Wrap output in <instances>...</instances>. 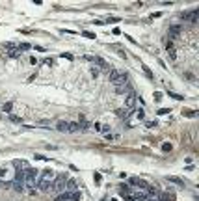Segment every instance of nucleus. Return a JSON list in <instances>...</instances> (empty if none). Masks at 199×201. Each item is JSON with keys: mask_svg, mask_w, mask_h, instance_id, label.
Listing matches in <instances>:
<instances>
[{"mask_svg": "<svg viewBox=\"0 0 199 201\" xmlns=\"http://www.w3.org/2000/svg\"><path fill=\"white\" fill-rule=\"evenodd\" d=\"M110 82L114 84V86H125V84H129V77H127V73H123V71L112 69L110 71Z\"/></svg>", "mask_w": 199, "mask_h": 201, "instance_id": "nucleus-1", "label": "nucleus"}, {"mask_svg": "<svg viewBox=\"0 0 199 201\" xmlns=\"http://www.w3.org/2000/svg\"><path fill=\"white\" fill-rule=\"evenodd\" d=\"M82 197V194L76 190V192H62L58 197H54V201H78Z\"/></svg>", "mask_w": 199, "mask_h": 201, "instance_id": "nucleus-2", "label": "nucleus"}, {"mask_svg": "<svg viewBox=\"0 0 199 201\" xmlns=\"http://www.w3.org/2000/svg\"><path fill=\"white\" fill-rule=\"evenodd\" d=\"M35 177H37V169L35 168H24V183L28 186H34L35 184Z\"/></svg>", "mask_w": 199, "mask_h": 201, "instance_id": "nucleus-3", "label": "nucleus"}, {"mask_svg": "<svg viewBox=\"0 0 199 201\" xmlns=\"http://www.w3.org/2000/svg\"><path fill=\"white\" fill-rule=\"evenodd\" d=\"M4 52H6L8 56H19L21 50H19V47L15 43H8V45H4Z\"/></svg>", "mask_w": 199, "mask_h": 201, "instance_id": "nucleus-4", "label": "nucleus"}, {"mask_svg": "<svg viewBox=\"0 0 199 201\" xmlns=\"http://www.w3.org/2000/svg\"><path fill=\"white\" fill-rule=\"evenodd\" d=\"M136 100H138V97H136V93H134V91L127 93V99H125V108H127V110H134Z\"/></svg>", "mask_w": 199, "mask_h": 201, "instance_id": "nucleus-5", "label": "nucleus"}, {"mask_svg": "<svg viewBox=\"0 0 199 201\" xmlns=\"http://www.w3.org/2000/svg\"><path fill=\"white\" fill-rule=\"evenodd\" d=\"M130 184H132V186H136V188H147V186H149L143 179H138V177H132L130 179Z\"/></svg>", "mask_w": 199, "mask_h": 201, "instance_id": "nucleus-6", "label": "nucleus"}, {"mask_svg": "<svg viewBox=\"0 0 199 201\" xmlns=\"http://www.w3.org/2000/svg\"><path fill=\"white\" fill-rule=\"evenodd\" d=\"M182 19H186V21H190V22H195L197 21V9H193L190 13H182Z\"/></svg>", "mask_w": 199, "mask_h": 201, "instance_id": "nucleus-7", "label": "nucleus"}, {"mask_svg": "<svg viewBox=\"0 0 199 201\" xmlns=\"http://www.w3.org/2000/svg\"><path fill=\"white\" fill-rule=\"evenodd\" d=\"M37 186H39V190H43V192H47V190H50V188H52V184L49 183V179H41V181L37 183Z\"/></svg>", "mask_w": 199, "mask_h": 201, "instance_id": "nucleus-8", "label": "nucleus"}, {"mask_svg": "<svg viewBox=\"0 0 199 201\" xmlns=\"http://www.w3.org/2000/svg\"><path fill=\"white\" fill-rule=\"evenodd\" d=\"M166 50H167V54L171 56V60H175V58H177V54H175V47H173V41H169V39H167V43H166Z\"/></svg>", "mask_w": 199, "mask_h": 201, "instance_id": "nucleus-9", "label": "nucleus"}, {"mask_svg": "<svg viewBox=\"0 0 199 201\" xmlns=\"http://www.w3.org/2000/svg\"><path fill=\"white\" fill-rule=\"evenodd\" d=\"M63 186H65V175H58V179H56V184H52V188L62 190Z\"/></svg>", "mask_w": 199, "mask_h": 201, "instance_id": "nucleus-10", "label": "nucleus"}, {"mask_svg": "<svg viewBox=\"0 0 199 201\" xmlns=\"http://www.w3.org/2000/svg\"><path fill=\"white\" fill-rule=\"evenodd\" d=\"M13 183H19V184H23V183H24V171H23L21 168H19V169H17V173H15Z\"/></svg>", "mask_w": 199, "mask_h": 201, "instance_id": "nucleus-11", "label": "nucleus"}, {"mask_svg": "<svg viewBox=\"0 0 199 201\" xmlns=\"http://www.w3.org/2000/svg\"><path fill=\"white\" fill-rule=\"evenodd\" d=\"M56 129H58L60 132H69V121H58Z\"/></svg>", "mask_w": 199, "mask_h": 201, "instance_id": "nucleus-12", "label": "nucleus"}, {"mask_svg": "<svg viewBox=\"0 0 199 201\" xmlns=\"http://www.w3.org/2000/svg\"><path fill=\"white\" fill-rule=\"evenodd\" d=\"M167 34H169V37H171V39L179 37V34H181V26H171V28H169V32H167ZM171 39H169V41H171Z\"/></svg>", "mask_w": 199, "mask_h": 201, "instance_id": "nucleus-13", "label": "nucleus"}, {"mask_svg": "<svg viewBox=\"0 0 199 201\" xmlns=\"http://www.w3.org/2000/svg\"><path fill=\"white\" fill-rule=\"evenodd\" d=\"M160 201H175V195H173V192H164L160 194Z\"/></svg>", "mask_w": 199, "mask_h": 201, "instance_id": "nucleus-14", "label": "nucleus"}, {"mask_svg": "<svg viewBox=\"0 0 199 201\" xmlns=\"http://www.w3.org/2000/svg\"><path fill=\"white\" fill-rule=\"evenodd\" d=\"M166 179L169 181V183H175V184H179V186H184V181H182V179H179V177H173V175H167Z\"/></svg>", "mask_w": 199, "mask_h": 201, "instance_id": "nucleus-15", "label": "nucleus"}, {"mask_svg": "<svg viewBox=\"0 0 199 201\" xmlns=\"http://www.w3.org/2000/svg\"><path fill=\"white\" fill-rule=\"evenodd\" d=\"M141 69H143V73H145V77H147V78H151V80L155 78V74H153V71H151L149 67H147L145 63H141Z\"/></svg>", "mask_w": 199, "mask_h": 201, "instance_id": "nucleus-16", "label": "nucleus"}, {"mask_svg": "<svg viewBox=\"0 0 199 201\" xmlns=\"http://www.w3.org/2000/svg\"><path fill=\"white\" fill-rule=\"evenodd\" d=\"M67 188H69L67 192H76V181L75 179H69L67 181Z\"/></svg>", "mask_w": 199, "mask_h": 201, "instance_id": "nucleus-17", "label": "nucleus"}, {"mask_svg": "<svg viewBox=\"0 0 199 201\" xmlns=\"http://www.w3.org/2000/svg\"><path fill=\"white\" fill-rule=\"evenodd\" d=\"M127 89H129V84H125V86H115V93L117 95H125Z\"/></svg>", "mask_w": 199, "mask_h": 201, "instance_id": "nucleus-18", "label": "nucleus"}, {"mask_svg": "<svg viewBox=\"0 0 199 201\" xmlns=\"http://www.w3.org/2000/svg\"><path fill=\"white\" fill-rule=\"evenodd\" d=\"M0 110H4V112H8L9 115H11V110H13V103H6V104H2V108Z\"/></svg>", "mask_w": 199, "mask_h": 201, "instance_id": "nucleus-19", "label": "nucleus"}, {"mask_svg": "<svg viewBox=\"0 0 199 201\" xmlns=\"http://www.w3.org/2000/svg\"><path fill=\"white\" fill-rule=\"evenodd\" d=\"M80 127H78V123H73V121H69V132H78Z\"/></svg>", "mask_w": 199, "mask_h": 201, "instance_id": "nucleus-20", "label": "nucleus"}, {"mask_svg": "<svg viewBox=\"0 0 199 201\" xmlns=\"http://www.w3.org/2000/svg\"><path fill=\"white\" fill-rule=\"evenodd\" d=\"M95 63L99 65V67H103V69H106V62H104V60L101 58V56H95Z\"/></svg>", "mask_w": 199, "mask_h": 201, "instance_id": "nucleus-21", "label": "nucleus"}, {"mask_svg": "<svg viewBox=\"0 0 199 201\" xmlns=\"http://www.w3.org/2000/svg\"><path fill=\"white\" fill-rule=\"evenodd\" d=\"M182 115L184 117H195L197 112H193V110H182Z\"/></svg>", "mask_w": 199, "mask_h": 201, "instance_id": "nucleus-22", "label": "nucleus"}, {"mask_svg": "<svg viewBox=\"0 0 199 201\" xmlns=\"http://www.w3.org/2000/svg\"><path fill=\"white\" fill-rule=\"evenodd\" d=\"M171 149H173V145H171V143H167V142L162 143V151H164V153H169Z\"/></svg>", "mask_w": 199, "mask_h": 201, "instance_id": "nucleus-23", "label": "nucleus"}, {"mask_svg": "<svg viewBox=\"0 0 199 201\" xmlns=\"http://www.w3.org/2000/svg\"><path fill=\"white\" fill-rule=\"evenodd\" d=\"M78 127H80V130H86V129H89V121H86V119H82V121L78 123Z\"/></svg>", "mask_w": 199, "mask_h": 201, "instance_id": "nucleus-24", "label": "nucleus"}, {"mask_svg": "<svg viewBox=\"0 0 199 201\" xmlns=\"http://www.w3.org/2000/svg\"><path fill=\"white\" fill-rule=\"evenodd\" d=\"M169 97H171V99H175V100H182V99H184L182 95H179V93H173V91H169Z\"/></svg>", "mask_w": 199, "mask_h": 201, "instance_id": "nucleus-25", "label": "nucleus"}, {"mask_svg": "<svg viewBox=\"0 0 199 201\" xmlns=\"http://www.w3.org/2000/svg\"><path fill=\"white\" fill-rule=\"evenodd\" d=\"M17 47H19V50H21V52H24V50L30 48V45H28V43H21V45H17Z\"/></svg>", "mask_w": 199, "mask_h": 201, "instance_id": "nucleus-26", "label": "nucleus"}, {"mask_svg": "<svg viewBox=\"0 0 199 201\" xmlns=\"http://www.w3.org/2000/svg\"><path fill=\"white\" fill-rule=\"evenodd\" d=\"M52 169H45V171H43V179H49V177H52Z\"/></svg>", "mask_w": 199, "mask_h": 201, "instance_id": "nucleus-27", "label": "nucleus"}, {"mask_svg": "<svg viewBox=\"0 0 199 201\" xmlns=\"http://www.w3.org/2000/svg\"><path fill=\"white\" fill-rule=\"evenodd\" d=\"M82 36L88 39H95V34H91V32H82Z\"/></svg>", "mask_w": 199, "mask_h": 201, "instance_id": "nucleus-28", "label": "nucleus"}, {"mask_svg": "<svg viewBox=\"0 0 199 201\" xmlns=\"http://www.w3.org/2000/svg\"><path fill=\"white\" fill-rule=\"evenodd\" d=\"M91 77H93V78L99 77V69H97V67H91Z\"/></svg>", "mask_w": 199, "mask_h": 201, "instance_id": "nucleus-29", "label": "nucleus"}, {"mask_svg": "<svg viewBox=\"0 0 199 201\" xmlns=\"http://www.w3.org/2000/svg\"><path fill=\"white\" fill-rule=\"evenodd\" d=\"M84 60H88V62H95V56H93V54H84Z\"/></svg>", "mask_w": 199, "mask_h": 201, "instance_id": "nucleus-30", "label": "nucleus"}, {"mask_svg": "<svg viewBox=\"0 0 199 201\" xmlns=\"http://www.w3.org/2000/svg\"><path fill=\"white\" fill-rule=\"evenodd\" d=\"M155 100H156V103H160V100H162V93L155 91Z\"/></svg>", "mask_w": 199, "mask_h": 201, "instance_id": "nucleus-31", "label": "nucleus"}, {"mask_svg": "<svg viewBox=\"0 0 199 201\" xmlns=\"http://www.w3.org/2000/svg\"><path fill=\"white\" fill-rule=\"evenodd\" d=\"M106 22H119V17H110L106 19Z\"/></svg>", "mask_w": 199, "mask_h": 201, "instance_id": "nucleus-32", "label": "nucleus"}, {"mask_svg": "<svg viewBox=\"0 0 199 201\" xmlns=\"http://www.w3.org/2000/svg\"><path fill=\"white\" fill-rule=\"evenodd\" d=\"M167 112H169V108H160V110H158V114H160V115H164Z\"/></svg>", "mask_w": 199, "mask_h": 201, "instance_id": "nucleus-33", "label": "nucleus"}, {"mask_svg": "<svg viewBox=\"0 0 199 201\" xmlns=\"http://www.w3.org/2000/svg\"><path fill=\"white\" fill-rule=\"evenodd\" d=\"M9 119H11V121H15V123H23L21 119H19V117H15V115H9Z\"/></svg>", "mask_w": 199, "mask_h": 201, "instance_id": "nucleus-34", "label": "nucleus"}, {"mask_svg": "<svg viewBox=\"0 0 199 201\" xmlns=\"http://www.w3.org/2000/svg\"><path fill=\"white\" fill-rule=\"evenodd\" d=\"M104 140H108V142H110V140H115V136H112V134H106Z\"/></svg>", "mask_w": 199, "mask_h": 201, "instance_id": "nucleus-35", "label": "nucleus"}, {"mask_svg": "<svg viewBox=\"0 0 199 201\" xmlns=\"http://www.w3.org/2000/svg\"><path fill=\"white\" fill-rule=\"evenodd\" d=\"M0 183H2V181H0ZM0 186H2V184H0Z\"/></svg>", "mask_w": 199, "mask_h": 201, "instance_id": "nucleus-36", "label": "nucleus"}]
</instances>
